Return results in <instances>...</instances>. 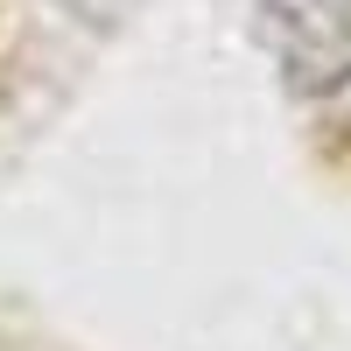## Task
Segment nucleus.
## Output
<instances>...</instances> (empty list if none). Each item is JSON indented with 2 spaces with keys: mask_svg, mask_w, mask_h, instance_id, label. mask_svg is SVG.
<instances>
[{
  "mask_svg": "<svg viewBox=\"0 0 351 351\" xmlns=\"http://www.w3.org/2000/svg\"><path fill=\"white\" fill-rule=\"evenodd\" d=\"M260 36L295 99H337L351 84V0H260Z\"/></svg>",
  "mask_w": 351,
  "mask_h": 351,
  "instance_id": "obj_1",
  "label": "nucleus"
}]
</instances>
